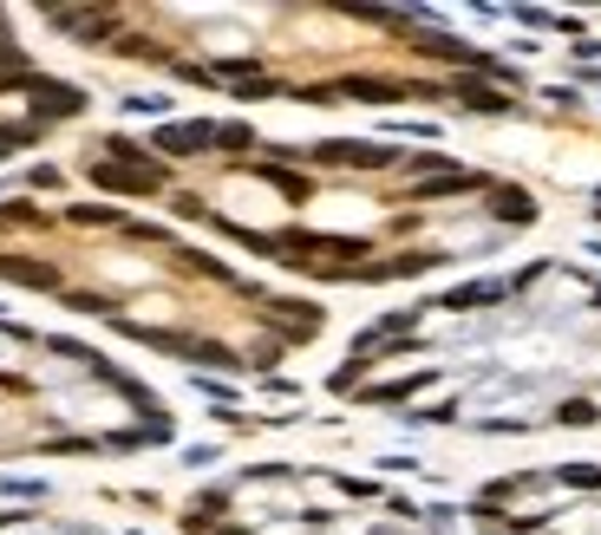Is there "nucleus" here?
Segmentation results:
<instances>
[{"label": "nucleus", "instance_id": "dca6fc26", "mask_svg": "<svg viewBox=\"0 0 601 535\" xmlns=\"http://www.w3.org/2000/svg\"><path fill=\"white\" fill-rule=\"evenodd\" d=\"M183 360H196V366H236V353H229L223 340H190Z\"/></svg>", "mask_w": 601, "mask_h": 535}, {"label": "nucleus", "instance_id": "412c9836", "mask_svg": "<svg viewBox=\"0 0 601 535\" xmlns=\"http://www.w3.org/2000/svg\"><path fill=\"white\" fill-rule=\"evenodd\" d=\"M236 92H242V98H275V92H281V78H268V72H262V78H249V85H236Z\"/></svg>", "mask_w": 601, "mask_h": 535}, {"label": "nucleus", "instance_id": "f03ea898", "mask_svg": "<svg viewBox=\"0 0 601 535\" xmlns=\"http://www.w3.org/2000/svg\"><path fill=\"white\" fill-rule=\"evenodd\" d=\"M0 92H26L33 124H46V118H79V111H85V92H79L72 78H46V72H26V78H13V85H0Z\"/></svg>", "mask_w": 601, "mask_h": 535}, {"label": "nucleus", "instance_id": "6e6552de", "mask_svg": "<svg viewBox=\"0 0 601 535\" xmlns=\"http://www.w3.org/2000/svg\"><path fill=\"white\" fill-rule=\"evenodd\" d=\"M465 111H478V118H510L517 111V98L510 92H497L491 78H458V92H452Z\"/></svg>", "mask_w": 601, "mask_h": 535}, {"label": "nucleus", "instance_id": "423d86ee", "mask_svg": "<svg viewBox=\"0 0 601 535\" xmlns=\"http://www.w3.org/2000/svg\"><path fill=\"white\" fill-rule=\"evenodd\" d=\"M209 144H216L209 118H177V124H157V137H151V150H164V157H203Z\"/></svg>", "mask_w": 601, "mask_h": 535}, {"label": "nucleus", "instance_id": "1a4fd4ad", "mask_svg": "<svg viewBox=\"0 0 601 535\" xmlns=\"http://www.w3.org/2000/svg\"><path fill=\"white\" fill-rule=\"evenodd\" d=\"M471 190H491V177H478V170H432V177H419V183H412V196H419V203L471 196Z\"/></svg>", "mask_w": 601, "mask_h": 535}, {"label": "nucleus", "instance_id": "39448f33", "mask_svg": "<svg viewBox=\"0 0 601 535\" xmlns=\"http://www.w3.org/2000/svg\"><path fill=\"white\" fill-rule=\"evenodd\" d=\"M288 157H308V163H347V170H393V163H399L393 144H314V150H288Z\"/></svg>", "mask_w": 601, "mask_h": 535}, {"label": "nucleus", "instance_id": "f3484780", "mask_svg": "<svg viewBox=\"0 0 601 535\" xmlns=\"http://www.w3.org/2000/svg\"><path fill=\"white\" fill-rule=\"evenodd\" d=\"M33 65H26V52L13 46V39H0V85H13V78H26Z\"/></svg>", "mask_w": 601, "mask_h": 535}, {"label": "nucleus", "instance_id": "f257e3e1", "mask_svg": "<svg viewBox=\"0 0 601 535\" xmlns=\"http://www.w3.org/2000/svg\"><path fill=\"white\" fill-rule=\"evenodd\" d=\"M85 177H92L105 196H157V190L170 183V170H164L151 150L124 144V137H111V144H105V157H92V163H85Z\"/></svg>", "mask_w": 601, "mask_h": 535}, {"label": "nucleus", "instance_id": "7ed1b4c3", "mask_svg": "<svg viewBox=\"0 0 601 535\" xmlns=\"http://www.w3.org/2000/svg\"><path fill=\"white\" fill-rule=\"evenodd\" d=\"M308 98H314V105H334V98H360V105H399V98H412V85H406V78H380V72H353V78L314 85Z\"/></svg>", "mask_w": 601, "mask_h": 535}, {"label": "nucleus", "instance_id": "a211bd4d", "mask_svg": "<svg viewBox=\"0 0 601 535\" xmlns=\"http://www.w3.org/2000/svg\"><path fill=\"white\" fill-rule=\"evenodd\" d=\"M39 137V124H0V157H13V150H26Z\"/></svg>", "mask_w": 601, "mask_h": 535}, {"label": "nucleus", "instance_id": "4468645a", "mask_svg": "<svg viewBox=\"0 0 601 535\" xmlns=\"http://www.w3.org/2000/svg\"><path fill=\"white\" fill-rule=\"evenodd\" d=\"M255 177H262V183H275L281 196H295V203H308V177H301V170H281V163H255Z\"/></svg>", "mask_w": 601, "mask_h": 535}, {"label": "nucleus", "instance_id": "f8f14e48", "mask_svg": "<svg viewBox=\"0 0 601 535\" xmlns=\"http://www.w3.org/2000/svg\"><path fill=\"white\" fill-rule=\"evenodd\" d=\"M491 209H497L504 222H537V203H530V190H517V183H497V190H491Z\"/></svg>", "mask_w": 601, "mask_h": 535}, {"label": "nucleus", "instance_id": "20e7f679", "mask_svg": "<svg viewBox=\"0 0 601 535\" xmlns=\"http://www.w3.org/2000/svg\"><path fill=\"white\" fill-rule=\"evenodd\" d=\"M46 26L52 33H72V39H85V46H111L118 39V13H85V7H46Z\"/></svg>", "mask_w": 601, "mask_h": 535}, {"label": "nucleus", "instance_id": "0eeeda50", "mask_svg": "<svg viewBox=\"0 0 601 535\" xmlns=\"http://www.w3.org/2000/svg\"><path fill=\"white\" fill-rule=\"evenodd\" d=\"M419 52H425V59H445V65H471V72H497V78H504V65H497L491 52H478V46L452 39V33H425V39H419Z\"/></svg>", "mask_w": 601, "mask_h": 535}, {"label": "nucleus", "instance_id": "9b49d317", "mask_svg": "<svg viewBox=\"0 0 601 535\" xmlns=\"http://www.w3.org/2000/svg\"><path fill=\"white\" fill-rule=\"evenodd\" d=\"M0 281H20V288H46V294H59V268H52V262H20V255H0Z\"/></svg>", "mask_w": 601, "mask_h": 535}, {"label": "nucleus", "instance_id": "9d476101", "mask_svg": "<svg viewBox=\"0 0 601 535\" xmlns=\"http://www.w3.org/2000/svg\"><path fill=\"white\" fill-rule=\"evenodd\" d=\"M268 320L281 327V340H314L321 333V307H308V301H268Z\"/></svg>", "mask_w": 601, "mask_h": 535}, {"label": "nucleus", "instance_id": "4be33fe9", "mask_svg": "<svg viewBox=\"0 0 601 535\" xmlns=\"http://www.w3.org/2000/svg\"><path fill=\"white\" fill-rule=\"evenodd\" d=\"M65 307H79V314H105V294H65Z\"/></svg>", "mask_w": 601, "mask_h": 535}, {"label": "nucleus", "instance_id": "aec40b11", "mask_svg": "<svg viewBox=\"0 0 601 535\" xmlns=\"http://www.w3.org/2000/svg\"><path fill=\"white\" fill-rule=\"evenodd\" d=\"M72 222H85V229H105V222H124L118 209H98V203H85V209H72Z\"/></svg>", "mask_w": 601, "mask_h": 535}, {"label": "nucleus", "instance_id": "6ab92c4d", "mask_svg": "<svg viewBox=\"0 0 601 535\" xmlns=\"http://www.w3.org/2000/svg\"><path fill=\"white\" fill-rule=\"evenodd\" d=\"M216 144H223V150H249L255 131H249V124H216Z\"/></svg>", "mask_w": 601, "mask_h": 535}, {"label": "nucleus", "instance_id": "2eb2a0df", "mask_svg": "<svg viewBox=\"0 0 601 535\" xmlns=\"http://www.w3.org/2000/svg\"><path fill=\"white\" fill-rule=\"evenodd\" d=\"M425 386H432V373H419V379H393V386H373L366 399H373V405H399V399H412V392H425Z\"/></svg>", "mask_w": 601, "mask_h": 535}, {"label": "nucleus", "instance_id": "ddd939ff", "mask_svg": "<svg viewBox=\"0 0 601 535\" xmlns=\"http://www.w3.org/2000/svg\"><path fill=\"white\" fill-rule=\"evenodd\" d=\"M510 288H517V281H471V288L445 294V307H497V301H504Z\"/></svg>", "mask_w": 601, "mask_h": 535}]
</instances>
